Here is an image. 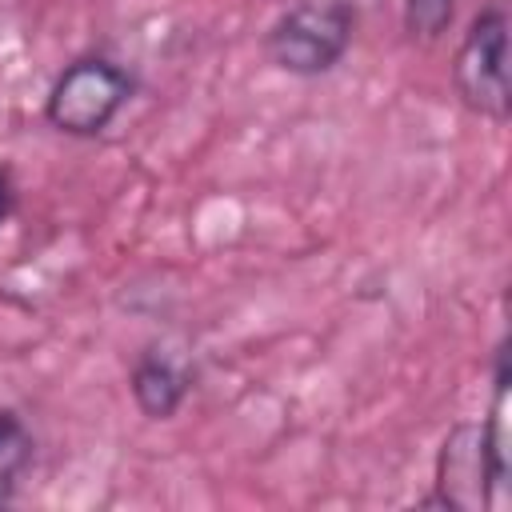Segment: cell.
Wrapping results in <instances>:
<instances>
[{
    "label": "cell",
    "instance_id": "5",
    "mask_svg": "<svg viewBox=\"0 0 512 512\" xmlns=\"http://www.w3.org/2000/svg\"><path fill=\"white\" fill-rule=\"evenodd\" d=\"M192 364L176 352H168L164 344H152L144 348L136 360H132V372H128V392L140 408V416L148 420H172L188 392H192Z\"/></svg>",
    "mask_w": 512,
    "mask_h": 512
},
{
    "label": "cell",
    "instance_id": "7",
    "mask_svg": "<svg viewBox=\"0 0 512 512\" xmlns=\"http://www.w3.org/2000/svg\"><path fill=\"white\" fill-rule=\"evenodd\" d=\"M456 4L460 0H400L404 32L420 44H436L456 20Z\"/></svg>",
    "mask_w": 512,
    "mask_h": 512
},
{
    "label": "cell",
    "instance_id": "1",
    "mask_svg": "<svg viewBox=\"0 0 512 512\" xmlns=\"http://www.w3.org/2000/svg\"><path fill=\"white\" fill-rule=\"evenodd\" d=\"M496 400L484 420H460L440 452H436V496L428 504L480 512L492 504L496 488L508 480V448H504V404H508V340L496 348Z\"/></svg>",
    "mask_w": 512,
    "mask_h": 512
},
{
    "label": "cell",
    "instance_id": "4",
    "mask_svg": "<svg viewBox=\"0 0 512 512\" xmlns=\"http://www.w3.org/2000/svg\"><path fill=\"white\" fill-rule=\"evenodd\" d=\"M456 100L492 124L508 120V4L488 0L464 28L452 56Z\"/></svg>",
    "mask_w": 512,
    "mask_h": 512
},
{
    "label": "cell",
    "instance_id": "8",
    "mask_svg": "<svg viewBox=\"0 0 512 512\" xmlns=\"http://www.w3.org/2000/svg\"><path fill=\"white\" fill-rule=\"evenodd\" d=\"M12 208H16V180H12V168L0 164V228L12 216Z\"/></svg>",
    "mask_w": 512,
    "mask_h": 512
},
{
    "label": "cell",
    "instance_id": "2",
    "mask_svg": "<svg viewBox=\"0 0 512 512\" xmlns=\"http://www.w3.org/2000/svg\"><path fill=\"white\" fill-rule=\"evenodd\" d=\"M136 76L112 60V56H100V52H88V56H76L72 64H64L56 72V80L48 84V96H44V120L48 128H56L60 136H72V140H96L104 136L116 116L132 104L136 96Z\"/></svg>",
    "mask_w": 512,
    "mask_h": 512
},
{
    "label": "cell",
    "instance_id": "3",
    "mask_svg": "<svg viewBox=\"0 0 512 512\" xmlns=\"http://www.w3.org/2000/svg\"><path fill=\"white\" fill-rule=\"evenodd\" d=\"M360 12L352 0H296L264 32V56L288 76H328L356 40Z\"/></svg>",
    "mask_w": 512,
    "mask_h": 512
},
{
    "label": "cell",
    "instance_id": "6",
    "mask_svg": "<svg viewBox=\"0 0 512 512\" xmlns=\"http://www.w3.org/2000/svg\"><path fill=\"white\" fill-rule=\"evenodd\" d=\"M32 452H36V440H32L24 416L12 408H0V504L12 500L16 480L32 464Z\"/></svg>",
    "mask_w": 512,
    "mask_h": 512
}]
</instances>
